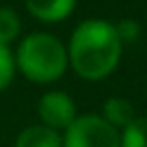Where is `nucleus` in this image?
<instances>
[{"mask_svg": "<svg viewBox=\"0 0 147 147\" xmlns=\"http://www.w3.org/2000/svg\"><path fill=\"white\" fill-rule=\"evenodd\" d=\"M123 43L115 30V24L93 18L74 28L67 43L69 67L82 80L97 82L108 78L119 67Z\"/></svg>", "mask_w": 147, "mask_h": 147, "instance_id": "1", "label": "nucleus"}, {"mask_svg": "<svg viewBox=\"0 0 147 147\" xmlns=\"http://www.w3.org/2000/svg\"><path fill=\"white\" fill-rule=\"evenodd\" d=\"M15 54V67L28 82L52 84L69 69L67 46L50 32H30L20 41Z\"/></svg>", "mask_w": 147, "mask_h": 147, "instance_id": "2", "label": "nucleus"}, {"mask_svg": "<svg viewBox=\"0 0 147 147\" xmlns=\"http://www.w3.org/2000/svg\"><path fill=\"white\" fill-rule=\"evenodd\" d=\"M63 147H119V130L102 119V115H78L61 132Z\"/></svg>", "mask_w": 147, "mask_h": 147, "instance_id": "3", "label": "nucleus"}, {"mask_svg": "<svg viewBox=\"0 0 147 147\" xmlns=\"http://www.w3.org/2000/svg\"><path fill=\"white\" fill-rule=\"evenodd\" d=\"M37 115H39L41 125L63 132L78 117V110H76L74 97L67 95L65 91H48L37 102Z\"/></svg>", "mask_w": 147, "mask_h": 147, "instance_id": "4", "label": "nucleus"}, {"mask_svg": "<svg viewBox=\"0 0 147 147\" xmlns=\"http://www.w3.org/2000/svg\"><path fill=\"white\" fill-rule=\"evenodd\" d=\"M28 13L43 24H59L76 9V0H24Z\"/></svg>", "mask_w": 147, "mask_h": 147, "instance_id": "5", "label": "nucleus"}, {"mask_svg": "<svg viewBox=\"0 0 147 147\" xmlns=\"http://www.w3.org/2000/svg\"><path fill=\"white\" fill-rule=\"evenodd\" d=\"M13 147H63V136L48 125L35 123L18 134Z\"/></svg>", "mask_w": 147, "mask_h": 147, "instance_id": "6", "label": "nucleus"}, {"mask_svg": "<svg viewBox=\"0 0 147 147\" xmlns=\"http://www.w3.org/2000/svg\"><path fill=\"white\" fill-rule=\"evenodd\" d=\"M100 115H102V119H104L106 123H110L115 130L121 132L128 123L134 121L136 113H134V106H132V102H130L128 97L113 95V97H108V100L104 102Z\"/></svg>", "mask_w": 147, "mask_h": 147, "instance_id": "7", "label": "nucleus"}, {"mask_svg": "<svg viewBox=\"0 0 147 147\" xmlns=\"http://www.w3.org/2000/svg\"><path fill=\"white\" fill-rule=\"evenodd\" d=\"M119 147H147V117H134L119 132Z\"/></svg>", "mask_w": 147, "mask_h": 147, "instance_id": "8", "label": "nucleus"}, {"mask_svg": "<svg viewBox=\"0 0 147 147\" xmlns=\"http://www.w3.org/2000/svg\"><path fill=\"white\" fill-rule=\"evenodd\" d=\"M22 32V20L9 7H0V46H11Z\"/></svg>", "mask_w": 147, "mask_h": 147, "instance_id": "9", "label": "nucleus"}, {"mask_svg": "<svg viewBox=\"0 0 147 147\" xmlns=\"http://www.w3.org/2000/svg\"><path fill=\"white\" fill-rule=\"evenodd\" d=\"M18 67H15V54L9 46H0V93L9 89V84L13 82Z\"/></svg>", "mask_w": 147, "mask_h": 147, "instance_id": "10", "label": "nucleus"}, {"mask_svg": "<svg viewBox=\"0 0 147 147\" xmlns=\"http://www.w3.org/2000/svg\"><path fill=\"white\" fill-rule=\"evenodd\" d=\"M115 30H117V35H119L121 43H134L138 37H141V24H138L136 20H132V18H125V20H121V22L115 24Z\"/></svg>", "mask_w": 147, "mask_h": 147, "instance_id": "11", "label": "nucleus"}]
</instances>
